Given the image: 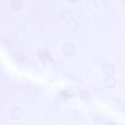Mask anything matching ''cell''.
Masks as SVG:
<instances>
[{"instance_id": "4", "label": "cell", "mask_w": 125, "mask_h": 125, "mask_svg": "<svg viewBox=\"0 0 125 125\" xmlns=\"http://www.w3.org/2000/svg\"><path fill=\"white\" fill-rule=\"evenodd\" d=\"M11 115L15 119H20L23 116V112L20 107H15L13 109L11 112Z\"/></svg>"}, {"instance_id": "11", "label": "cell", "mask_w": 125, "mask_h": 125, "mask_svg": "<svg viewBox=\"0 0 125 125\" xmlns=\"http://www.w3.org/2000/svg\"><path fill=\"white\" fill-rule=\"evenodd\" d=\"M72 95V94L66 91H64L62 93V96L63 99L67 98Z\"/></svg>"}, {"instance_id": "9", "label": "cell", "mask_w": 125, "mask_h": 125, "mask_svg": "<svg viewBox=\"0 0 125 125\" xmlns=\"http://www.w3.org/2000/svg\"><path fill=\"white\" fill-rule=\"evenodd\" d=\"M61 19L63 21L67 22L72 19V15L70 12L66 11L61 14Z\"/></svg>"}, {"instance_id": "10", "label": "cell", "mask_w": 125, "mask_h": 125, "mask_svg": "<svg viewBox=\"0 0 125 125\" xmlns=\"http://www.w3.org/2000/svg\"><path fill=\"white\" fill-rule=\"evenodd\" d=\"M14 57L16 60L18 62H22L25 59L24 55L21 52H15Z\"/></svg>"}, {"instance_id": "12", "label": "cell", "mask_w": 125, "mask_h": 125, "mask_svg": "<svg viewBox=\"0 0 125 125\" xmlns=\"http://www.w3.org/2000/svg\"><path fill=\"white\" fill-rule=\"evenodd\" d=\"M71 2H76L78 1L79 0H69Z\"/></svg>"}, {"instance_id": "6", "label": "cell", "mask_w": 125, "mask_h": 125, "mask_svg": "<svg viewBox=\"0 0 125 125\" xmlns=\"http://www.w3.org/2000/svg\"><path fill=\"white\" fill-rule=\"evenodd\" d=\"M66 28L68 30L71 31L76 30L77 27V23L76 20L73 19L66 22Z\"/></svg>"}, {"instance_id": "7", "label": "cell", "mask_w": 125, "mask_h": 125, "mask_svg": "<svg viewBox=\"0 0 125 125\" xmlns=\"http://www.w3.org/2000/svg\"><path fill=\"white\" fill-rule=\"evenodd\" d=\"M11 4L14 9L19 10L23 6V2L22 0H12Z\"/></svg>"}, {"instance_id": "5", "label": "cell", "mask_w": 125, "mask_h": 125, "mask_svg": "<svg viewBox=\"0 0 125 125\" xmlns=\"http://www.w3.org/2000/svg\"><path fill=\"white\" fill-rule=\"evenodd\" d=\"M115 69L113 65L110 64H105L103 66L104 73L107 75H110L115 71Z\"/></svg>"}, {"instance_id": "2", "label": "cell", "mask_w": 125, "mask_h": 125, "mask_svg": "<svg viewBox=\"0 0 125 125\" xmlns=\"http://www.w3.org/2000/svg\"><path fill=\"white\" fill-rule=\"evenodd\" d=\"M63 51L65 55L71 56L74 54L75 52V47L73 44H67L63 46Z\"/></svg>"}, {"instance_id": "1", "label": "cell", "mask_w": 125, "mask_h": 125, "mask_svg": "<svg viewBox=\"0 0 125 125\" xmlns=\"http://www.w3.org/2000/svg\"><path fill=\"white\" fill-rule=\"evenodd\" d=\"M26 21L31 24H35L38 21V16L36 13L31 12L28 13L26 16Z\"/></svg>"}, {"instance_id": "3", "label": "cell", "mask_w": 125, "mask_h": 125, "mask_svg": "<svg viewBox=\"0 0 125 125\" xmlns=\"http://www.w3.org/2000/svg\"><path fill=\"white\" fill-rule=\"evenodd\" d=\"M37 55L39 60L42 62H46L47 60L51 61V58L49 53L44 50L41 49L39 50L37 52Z\"/></svg>"}, {"instance_id": "8", "label": "cell", "mask_w": 125, "mask_h": 125, "mask_svg": "<svg viewBox=\"0 0 125 125\" xmlns=\"http://www.w3.org/2000/svg\"><path fill=\"white\" fill-rule=\"evenodd\" d=\"M104 83L107 87H113L116 84V80L114 78L110 77L105 79Z\"/></svg>"}]
</instances>
